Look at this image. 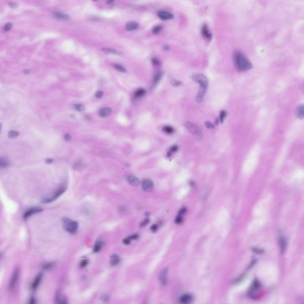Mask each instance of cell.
<instances>
[{
  "label": "cell",
  "mask_w": 304,
  "mask_h": 304,
  "mask_svg": "<svg viewBox=\"0 0 304 304\" xmlns=\"http://www.w3.org/2000/svg\"><path fill=\"white\" fill-rule=\"evenodd\" d=\"M234 64L236 69L241 71L249 70L252 67V64L248 58L242 52L236 51L233 55Z\"/></svg>",
  "instance_id": "cell-1"
},
{
  "label": "cell",
  "mask_w": 304,
  "mask_h": 304,
  "mask_svg": "<svg viewBox=\"0 0 304 304\" xmlns=\"http://www.w3.org/2000/svg\"><path fill=\"white\" fill-rule=\"evenodd\" d=\"M191 78L194 82L198 83L200 85L199 92L196 98V101L200 103L203 101V97L206 92L208 86V80L205 76L201 74H194L192 75Z\"/></svg>",
  "instance_id": "cell-2"
},
{
  "label": "cell",
  "mask_w": 304,
  "mask_h": 304,
  "mask_svg": "<svg viewBox=\"0 0 304 304\" xmlns=\"http://www.w3.org/2000/svg\"><path fill=\"white\" fill-rule=\"evenodd\" d=\"M185 126L187 129L194 136H196L198 139L200 140L203 137V134L199 128L194 124L191 122L187 121L184 124Z\"/></svg>",
  "instance_id": "cell-3"
},
{
  "label": "cell",
  "mask_w": 304,
  "mask_h": 304,
  "mask_svg": "<svg viewBox=\"0 0 304 304\" xmlns=\"http://www.w3.org/2000/svg\"><path fill=\"white\" fill-rule=\"evenodd\" d=\"M64 228L70 233H74L78 229V223L77 222L68 219L64 220Z\"/></svg>",
  "instance_id": "cell-4"
},
{
  "label": "cell",
  "mask_w": 304,
  "mask_h": 304,
  "mask_svg": "<svg viewBox=\"0 0 304 304\" xmlns=\"http://www.w3.org/2000/svg\"><path fill=\"white\" fill-rule=\"evenodd\" d=\"M278 244L281 253L284 254L286 252L287 247V239L285 235L282 232H280L279 234Z\"/></svg>",
  "instance_id": "cell-5"
},
{
  "label": "cell",
  "mask_w": 304,
  "mask_h": 304,
  "mask_svg": "<svg viewBox=\"0 0 304 304\" xmlns=\"http://www.w3.org/2000/svg\"><path fill=\"white\" fill-rule=\"evenodd\" d=\"M19 276V269L18 268H15L13 271V273L12 275L10 281L9 282V284H8L9 290L13 289L14 287L15 286V285H16L17 281H18Z\"/></svg>",
  "instance_id": "cell-6"
},
{
  "label": "cell",
  "mask_w": 304,
  "mask_h": 304,
  "mask_svg": "<svg viewBox=\"0 0 304 304\" xmlns=\"http://www.w3.org/2000/svg\"><path fill=\"white\" fill-rule=\"evenodd\" d=\"M168 268H163L158 275V279L160 283L163 286H165L168 283Z\"/></svg>",
  "instance_id": "cell-7"
},
{
  "label": "cell",
  "mask_w": 304,
  "mask_h": 304,
  "mask_svg": "<svg viewBox=\"0 0 304 304\" xmlns=\"http://www.w3.org/2000/svg\"><path fill=\"white\" fill-rule=\"evenodd\" d=\"M66 191V188L64 187H60V188L58 189V190L54 194V195L52 197H51L48 198H45L42 201V203H51L55 200H56L57 198H58L61 194L64 193V192Z\"/></svg>",
  "instance_id": "cell-8"
},
{
  "label": "cell",
  "mask_w": 304,
  "mask_h": 304,
  "mask_svg": "<svg viewBox=\"0 0 304 304\" xmlns=\"http://www.w3.org/2000/svg\"><path fill=\"white\" fill-rule=\"evenodd\" d=\"M193 301V296L189 294H185L182 295L180 299L181 304H191Z\"/></svg>",
  "instance_id": "cell-9"
},
{
  "label": "cell",
  "mask_w": 304,
  "mask_h": 304,
  "mask_svg": "<svg viewBox=\"0 0 304 304\" xmlns=\"http://www.w3.org/2000/svg\"><path fill=\"white\" fill-rule=\"evenodd\" d=\"M157 15L160 19L164 20H170V19H172L173 17V14H171V13H169L166 11H163V10H161V11H158Z\"/></svg>",
  "instance_id": "cell-10"
},
{
  "label": "cell",
  "mask_w": 304,
  "mask_h": 304,
  "mask_svg": "<svg viewBox=\"0 0 304 304\" xmlns=\"http://www.w3.org/2000/svg\"><path fill=\"white\" fill-rule=\"evenodd\" d=\"M42 211V209H41V208H39V207L31 208V209H29L28 210H27L25 212V213L23 215V218L24 219H26L27 218L30 217L31 215L41 212Z\"/></svg>",
  "instance_id": "cell-11"
},
{
  "label": "cell",
  "mask_w": 304,
  "mask_h": 304,
  "mask_svg": "<svg viewBox=\"0 0 304 304\" xmlns=\"http://www.w3.org/2000/svg\"><path fill=\"white\" fill-rule=\"evenodd\" d=\"M142 187L145 191L150 192L153 189V183L150 180H145L143 181Z\"/></svg>",
  "instance_id": "cell-12"
},
{
  "label": "cell",
  "mask_w": 304,
  "mask_h": 304,
  "mask_svg": "<svg viewBox=\"0 0 304 304\" xmlns=\"http://www.w3.org/2000/svg\"><path fill=\"white\" fill-rule=\"evenodd\" d=\"M201 34L203 36L207 39H211L212 37V34L210 32V31L208 28V26L207 24H204L202 27H201Z\"/></svg>",
  "instance_id": "cell-13"
},
{
  "label": "cell",
  "mask_w": 304,
  "mask_h": 304,
  "mask_svg": "<svg viewBox=\"0 0 304 304\" xmlns=\"http://www.w3.org/2000/svg\"><path fill=\"white\" fill-rule=\"evenodd\" d=\"M54 15L55 18L58 19L59 20H67L70 19V16L69 15L63 13L61 12H55L54 14Z\"/></svg>",
  "instance_id": "cell-14"
},
{
  "label": "cell",
  "mask_w": 304,
  "mask_h": 304,
  "mask_svg": "<svg viewBox=\"0 0 304 304\" xmlns=\"http://www.w3.org/2000/svg\"><path fill=\"white\" fill-rule=\"evenodd\" d=\"M296 115L299 119L304 118V104L299 105L296 108Z\"/></svg>",
  "instance_id": "cell-15"
},
{
  "label": "cell",
  "mask_w": 304,
  "mask_h": 304,
  "mask_svg": "<svg viewBox=\"0 0 304 304\" xmlns=\"http://www.w3.org/2000/svg\"><path fill=\"white\" fill-rule=\"evenodd\" d=\"M42 277V275L41 273L38 275L37 276L35 277V279L32 283V285H31V287H32L33 289H37V287L39 286V285L41 282Z\"/></svg>",
  "instance_id": "cell-16"
},
{
  "label": "cell",
  "mask_w": 304,
  "mask_h": 304,
  "mask_svg": "<svg viewBox=\"0 0 304 304\" xmlns=\"http://www.w3.org/2000/svg\"><path fill=\"white\" fill-rule=\"evenodd\" d=\"M138 27V24L137 22H130L127 23L125 26V28L127 30L129 31H132L136 30Z\"/></svg>",
  "instance_id": "cell-17"
},
{
  "label": "cell",
  "mask_w": 304,
  "mask_h": 304,
  "mask_svg": "<svg viewBox=\"0 0 304 304\" xmlns=\"http://www.w3.org/2000/svg\"><path fill=\"white\" fill-rule=\"evenodd\" d=\"M112 113V109L109 108H102L99 111V115L102 117H106L109 116Z\"/></svg>",
  "instance_id": "cell-18"
},
{
  "label": "cell",
  "mask_w": 304,
  "mask_h": 304,
  "mask_svg": "<svg viewBox=\"0 0 304 304\" xmlns=\"http://www.w3.org/2000/svg\"><path fill=\"white\" fill-rule=\"evenodd\" d=\"M127 181L130 184L133 186H137L140 183L139 180L137 177H134V176H130V177L127 178Z\"/></svg>",
  "instance_id": "cell-19"
},
{
  "label": "cell",
  "mask_w": 304,
  "mask_h": 304,
  "mask_svg": "<svg viewBox=\"0 0 304 304\" xmlns=\"http://www.w3.org/2000/svg\"><path fill=\"white\" fill-rule=\"evenodd\" d=\"M102 51L104 53L108 54H114V55H122V53L121 52H119V51L113 50V49L106 48H103L102 49Z\"/></svg>",
  "instance_id": "cell-20"
},
{
  "label": "cell",
  "mask_w": 304,
  "mask_h": 304,
  "mask_svg": "<svg viewBox=\"0 0 304 304\" xmlns=\"http://www.w3.org/2000/svg\"><path fill=\"white\" fill-rule=\"evenodd\" d=\"M162 75H163V73L161 71L157 72V73H156L154 75L153 78V82L154 85H157L159 82V81L161 80V79L162 77Z\"/></svg>",
  "instance_id": "cell-21"
},
{
  "label": "cell",
  "mask_w": 304,
  "mask_h": 304,
  "mask_svg": "<svg viewBox=\"0 0 304 304\" xmlns=\"http://www.w3.org/2000/svg\"><path fill=\"white\" fill-rule=\"evenodd\" d=\"M119 262H120V257L117 255L114 254L111 256L110 263L112 266H116L117 264H118L119 263Z\"/></svg>",
  "instance_id": "cell-22"
},
{
  "label": "cell",
  "mask_w": 304,
  "mask_h": 304,
  "mask_svg": "<svg viewBox=\"0 0 304 304\" xmlns=\"http://www.w3.org/2000/svg\"><path fill=\"white\" fill-rule=\"evenodd\" d=\"M146 93V90L144 89H138V90H137V91L135 92L134 93V96L136 98H140V97H142L143 96H144L145 94Z\"/></svg>",
  "instance_id": "cell-23"
},
{
  "label": "cell",
  "mask_w": 304,
  "mask_h": 304,
  "mask_svg": "<svg viewBox=\"0 0 304 304\" xmlns=\"http://www.w3.org/2000/svg\"><path fill=\"white\" fill-rule=\"evenodd\" d=\"M103 244V241H97L95 245H94V248H93V251L94 252H99L101 250V249L102 248Z\"/></svg>",
  "instance_id": "cell-24"
},
{
  "label": "cell",
  "mask_w": 304,
  "mask_h": 304,
  "mask_svg": "<svg viewBox=\"0 0 304 304\" xmlns=\"http://www.w3.org/2000/svg\"><path fill=\"white\" fill-rule=\"evenodd\" d=\"M57 304H68L67 299L64 296H58L57 297Z\"/></svg>",
  "instance_id": "cell-25"
},
{
  "label": "cell",
  "mask_w": 304,
  "mask_h": 304,
  "mask_svg": "<svg viewBox=\"0 0 304 304\" xmlns=\"http://www.w3.org/2000/svg\"><path fill=\"white\" fill-rule=\"evenodd\" d=\"M74 109L79 112H83L85 109V107L83 104L81 103H77L74 105Z\"/></svg>",
  "instance_id": "cell-26"
},
{
  "label": "cell",
  "mask_w": 304,
  "mask_h": 304,
  "mask_svg": "<svg viewBox=\"0 0 304 304\" xmlns=\"http://www.w3.org/2000/svg\"><path fill=\"white\" fill-rule=\"evenodd\" d=\"M226 112L225 110H222L220 112V116H219V121L221 123H223V121L224 120H225V117H226Z\"/></svg>",
  "instance_id": "cell-27"
},
{
  "label": "cell",
  "mask_w": 304,
  "mask_h": 304,
  "mask_svg": "<svg viewBox=\"0 0 304 304\" xmlns=\"http://www.w3.org/2000/svg\"><path fill=\"white\" fill-rule=\"evenodd\" d=\"M162 28H163V27H162V25H157V26H154V27L153 28V29H152V32H153V34H156L160 32V31H161L162 30Z\"/></svg>",
  "instance_id": "cell-28"
},
{
  "label": "cell",
  "mask_w": 304,
  "mask_h": 304,
  "mask_svg": "<svg viewBox=\"0 0 304 304\" xmlns=\"http://www.w3.org/2000/svg\"><path fill=\"white\" fill-rule=\"evenodd\" d=\"M163 130L168 134H171L174 131V129L171 126H165L163 128Z\"/></svg>",
  "instance_id": "cell-29"
},
{
  "label": "cell",
  "mask_w": 304,
  "mask_h": 304,
  "mask_svg": "<svg viewBox=\"0 0 304 304\" xmlns=\"http://www.w3.org/2000/svg\"><path fill=\"white\" fill-rule=\"evenodd\" d=\"M19 135V132H17L16 131H13V130L10 131L8 134V137L10 138H14L15 137H17Z\"/></svg>",
  "instance_id": "cell-30"
},
{
  "label": "cell",
  "mask_w": 304,
  "mask_h": 304,
  "mask_svg": "<svg viewBox=\"0 0 304 304\" xmlns=\"http://www.w3.org/2000/svg\"><path fill=\"white\" fill-rule=\"evenodd\" d=\"M114 67H115V68L118 71H120V72H124V73H125V72L126 71V69H125L123 66H121V65H120V64H115V65H114Z\"/></svg>",
  "instance_id": "cell-31"
},
{
  "label": "cell",
  "mask_w": 304,
  "mask_h": 304,
  "mask_svg": "<svg viewBox=\"0 0 304 304\" xmlns=\"http://www.w3.org/2000/svg\"><path fill=\"white\" fill-rule=\"evenodd\" d=\"M171 84L174 86H178L181 85V82L176 79H173L171 80Z\"/></svg>",
  "instance_id": "cell-32"
},
{
  "label": "cell",
  "mask_w": 304,
  "mask_h": 304,
  "mask_svg": "<svg viewBox=\"0 0 304 304\" xmlns=\"http://www.w3.org/2000/svg\"><path fill=\"white\" fill-rule=\"evenodd\" d=\"M13 27V24L11 23H7L4 27V30L6 31H9L10 30H11V29Z\"/></svg>",
  "instance_id": "cell-33"
},
{
  "label": "cell",
  "mask_w": 304,
  "mask_h": 304,
  "mask_svg": "<svg viewBox=\"0 0 304 304\" xmlns=\"http://www.w3.org/2000/svg\"><path fill=\"white\" fill-rule=\"evenodd\" d=\"M183 222V218L181 216V215H178L177 217H176L175 220V222L177 224H180Z\"/></svg>",
  "instance_id": "cell-34"
},
{
  "label": "cell",
  "mask_w": 304,
  "mask_h": 304,
  "mask_svg": "<svg viewBox=\"0 0 304 304\" xmlns=\"http://www.w3.org/2000/svg\"><path fill=\"white\" fill-rule=\"evenodd\" d=\"M152 62L154 66H159L160 64H161L160 61L157 58H154V57L152 59Z\"/></svg>",
  "instance_id": "cell-35"
},
{
  "label": "cell",
  "mask_w": 304,
  "mask_h": 304,
  "mask_svg": "<svg viewBox=\"0 0 304 304\" xmlns=\"http://www.w3.org/2000/svg\"><path fill=\"white\" fill-rule=\"evenodd\" d=\"M149 221H150V220L149 219H145L143 221H142L141 222V223L140 224V227H143V226H146L147 224L149 223Z\"/></svg>",
  "instance_id": "cell-36"
},
{
  "label": "cell",
  "mask_w": 304,
  "mask_h": 304,
  "mask_svg": "<svg viewBox=\"0 0 304 304\" xmlns=\"http://www.w3.org/2000/svg\"><path fill=\"white\" fill-rule=\"evenodd\" d=\"M103 93L102 91L99 90V91L96 92V93H95V97L96 98L99 99V98H101L103 96Z\"/></svg>",
  "instance_id": "cell-37"
},
{
  "label": "cell",
  "mask_w": 304,
  "mask_h": 304,
  "mask_svg": "<svg viewBox=\"0 0 304 304\" xmlns=\"http://www.w3.org/2000/svg\"><path fill=\"white\" fill-rule=\"evenodd\" d=\"M205 124V126L209 129H213L215 128L214 125L210 122H206Z\"/></svg>",
  "instance_id": "cell-38"
},
{
  "label": "cell",
  "mask_w": 304,
  "mask_h": 304,
  "mask_svg": "<svg viewBox=\"0 0 304 304\" xmlns=\"http://www.w3.org/2000/svg\"><path fill=\"white\" fill-rule=\"evenodd\" d=\"M8 165V162L6 161V160H4L3 159H1V167H6Z\"/></svg>",
  "instance_id": "cell-39"
},
{
  "label": "cell",
  "mask_w": 304,
  "mask_h": 304,
  "mask_svg": "<svg viewBox=\"0 0 304 304\" xmlns=\"http://www.w3.org/2000/svg\"><path fill=\"white\" fill-rule=\"evenodd\" d=\"M178 150V147L177 146V145H174V146H172L171 149H170V152L172 153V152H177V150Z\"/></svg>",
  "instance_id": "cell-40"
},
{
  "label": "cell",
  "mask_w": 304,
  "mask_h": 304,
  "mask_svg": "<svg viewBox=\"0 0 304 304\" xmlns=\"http://www.w3.org/2000/svg\"><path fill=\"white\" fill-rule=\"evenodd\" d=\"M252 251L255 252V253H257V254H261L263 252V250L261 248H254L252 249Z\"/></svg>",
  "instance_id": "cell-41"
},
{
  "label": "cell",
  "mask_w": 304,
  "mask_h": 304,
  "mask_svg": "<svg viewBox=\"0 0 304 304\" xmlns=\"http://www.w3.org/2000/svg\"><path fill=\"white\" fill-rule=\"evenodd\" d=\"M150 229H151V231H152L153 232H156V231H157V229H158V226H157V225H153L151 226Z\"/></svg>",
  "instance_id": "cell-42"
},
{
  "label": "cell",
  "mask_w": 304,
  "mask_h": 304,
  "mask_svg": "<svg viewBox=\"0 0 304 304\" xmlns=\"http://www.w3.org/2000/svg\"><path fill=\"white\" fill-rule=\"evenodd\" d=\"M28 304H36V300L34 297H31L30 298Z\"/></svg>",
  "instance_id": "cell-43"
},
{
  "label": "cell",
  "mask_w": 304,
  "mask_h": 304,
  "mask_svg": "<svg viewBox=\"0 0 304 304\" xmlns=\"http://www.w3.org/2000/svg\"><path fill=\"white\" fill-rule=\"evenodd\" d=\"M186 212H187V209H186V208H185V207H182V209L179 211L178 214H179V215H182L184 214Z\"/></svg>",
  "instance_id": "cell-44"
},
{
  "label": "cell",
  "mask_w": 304,
  "mask_h": 304,
  "mask_svg": "<svg viewBox=\"0 0 304 304\" xmlns=\"http://www.w3.org/2000/svg\"><path fill=\"white\" fill-rule=\"evenodd\" d=\"M138 235L137 234H134V235H131V236H129V238H129V239L130 240V241H131V240H133V239H137V238H138Z\"/></svg>",
  "instance_id": "cell-45"
},
{
  "label": "cell",
  "mask_w": 304,
  "mask_h": 304,
  "mask_svg": "<svg viewBox=\"0 0 304 304\" xmlns=\"http://www.w3.org/2000/svg\"><path fill=\"white\" fill-rule=\"evenodd\" d=\"M9 6L12 8H16L17 7V4L15 3H9Z\"/></svg>",
  "instance_id": "cell-46"
},
{
  "label": "cell",
  "mask_w": 304,
  "mask_h": 304,
  "mask_svg": "<svg viewBox=\"0 0 304 304\" xmlns=\"http://www.w3.org/2000/svg\"><path fill=\"white\" fill-rule=\"evenodd\" d=\"M71 136H70V134H66V135L64 136V139H65L66 141H69V140H71Z\"/></svg>",
  "instance_id": "cell-47"
},
{
  "label": "cell",
  "mask_w": 304,
  "mask_h": 304,
  "mask_svg": "<svg viewBox=\"0 0 304 304\" xmlns=\"http://www.w3.org/2000/svg\"><path fill=\"white\" fill-rule=\"evenodd\" d=\"M130 242H131V241H130V240L129 238H126V239H124V241H123V243H124L125 244H129L130 243Z\"/></svg>",
  "instance_id": "cell-48"
},
{
  "label": "cell",
  "mask_w": 304,
  "mask_h": 304,
  "mask_svg": "<svg viewBox=\"0 0 304 304\" xmlns=\"http://www.w3.org/2000/svg\"><path fill=\"white\" fill-rule=\"evenodd\" d=\"M46 163L48 164H50L53 162V160L52 159H46Z\"/></svg>",
  "instance_id": "cell-49"
},
{
  "label": "cell",
  "mask_w": 304,
  "mask_h": 304,
  "mask_svg": "<svg viewBox=\"0 0 304 304\" xmlns=\"http://www.w3.org/2000/svg\"><path fill=\"white\" fill-rule=\"evenodd\" d=\"M169 48H170V46L169 45H165L163 46V50H164L166 51V50H169Z\"/></svg>",
  "instance_id": "cell-50"
},
{
  "label": "cell",
  "mask_w": 304,
  "mask_h": 304,
  "mask_svg": "<svg viewBox=\"0 0 304 304\" xmlns=\"http://www.w3.org/2000/svg\"><path fill=\"white\" fill-rule=\"evenodd\" d=\"M87 264V260H84V261H83L82 263V267H85V266H86Z\"/></svg>",
  "instance_id": "cell-51"
},
{
  "label": "cell",
  "mask_w": 304,
  "mask_h": 304,
  "mask_svg": "<svg viewBox=\"0 0 304 304\" xmlns=\"http://www.w3.org/2000/svg\"><path fill=\"white\" fill-rule=\"evenodd\" d=\"M24 73L25 74H29V73H30V71H29V70H25V71H24Z\"/></svg>",
  "instance_id": "cell-52"
},
{
  "label": "cell",
  "mask_w": 304,
  "mask_h": 304,
  "mask_svg": "<svg viewBox=\"0 0 304 304\" xmlns=\"http://www.w3.org/2000/svg\"><path fill=\"white\" fill-rule=\"evenodd\" d=\"M113 3H114V1H109L107 2V4H110Z\"/></svg>",
  "instance_id": "cell-53"
},
{
  "label": "cell",
  "mask_w": 304,
  "mask_h": 304,
  "mask_svg": "<svg viewBox=\"0 0 304 304\" xmlns=\"http://www.w3.org/2000/svg\"><path fill=\"white\" fill-rule=\"evenodd\" d=\"M145 304H146V303H145Z\"/></svg>",
  "instance_id": "cell-54"
}]
</instances>
